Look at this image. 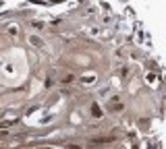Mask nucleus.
<instances>
[{
  "label": "nucleus",
  "mask_w": 166,
  "mask_h": 149,
  "mask_svg": "<svg viewBox=\"0 0 166 149\" xmlns=\"http://www.w3.org/2000/svg\"><path fill=\"white\" fill-rule=\"evenodd\" d=\"M112 141H114V137H96V139H92L94 145H104V143H112Z\"/></svg>",
  "instance_id": "obj_1"
},
{
  "label": "nucleus",
  "mask_w": 166,
  "mask_h": 149,
  "mask_svg": "<svg viewBox=\"0 0 166 149\" xmlns=\"http://www.w3.org/2000/svg\"><path fill=\"white\" fill-rule=\"evenodd\" d=\"M29 42H31L33 46H38V48H42V46H44V42H42L38 35H31V37H29Z\"/></svg>",
  "instance_id": "obj_2"
},
{
  "label": "nucleus",
  "mask_w": 166,
  "mask_h": 149,
  "mask_svg": "<svg viewBox=\"0 0 166 149\" xmlns=\"http://www.w3.org/2000/svg\"><path fill=\"white\" fill-rule=\"evenodd\" d=\"M9 31H11V35H15V33H19V27H15V25H13Z\"/></svg>",
  "instance_id": "obj_3"
},
{
  "label": "nucleus",
  "mask_w": 166,
  "mask_h": 149,
  "mask_svg": "<svg viewBox=\"0 0 166 149\" xmlns=\"http://www.w3.org/2000/svg\"><path fill=\"white\" fill-rule=\"evenodd\" d=\"M66 149H81V147H77V145H66Z\"/></svg>",
  "instance_id": "obj_4"
},
{
  "label": "nucleus",
  "mask_w": 166,
  "mask_h": 149,
  "mask_svg": "<svg viewBox=\"0 0 166 149\" xmlns=\"http://www.w3.org/2000/svg\"><path fill=\"white\" fill-rule=\"evenodd\" d=\"M0 149H2V147H0Z\"/></svg>",
  "instance_id": "obj_5"
}]
</instances>
